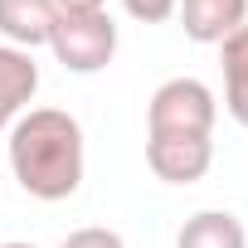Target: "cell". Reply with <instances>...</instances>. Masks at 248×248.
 <instances>
[{"mask_svg": "<svg viewBox=\"0 0 248 248\" xmlns=\"http://www.w3.org/2000/svg\"><path fill=\"white\" fill-rule=\"evenodd\" d=\"M5 156H10L15 185L25 195L44 200V204H59V200L78 195L83 170H88L83 127L63 107H30L25 117H15Z\"/></svg>", "mask_w": 248, "mask_h": 248, "instance_id": "6da1fadb", "label": "cell"}, {"mask_svg": "<svg viewBox=\"0 0 248 248\" xmlns=\"http://www.w3.org/2000/svg\"><path fill=\"white\" fill-rule=\"evenodd\" d=\"M219 97L200 78H166L146 102V137H214Z\"/></svg>", "mask_w": 248, "mask_h": 248, "instance_id": "7a4b0ae2", "label": "cell"}, {"mask_svg": "<svg viewBox=\"0 0 248 248\" xmlns=\"http://www.w3.org/2000/svg\"><path fill=\"white\" fill-rule=\"evenodd\" d=\"M49 49L68 73H102L117 59V25L107 10L97 15H54Z\"/></svg>", "mask_w": 248, "mask_h": 248, "instance_id": "3957f363", "label": "cell"}, {"mask_svg": "<svg viewBox=\"0 0 248 248\" xmlns=\"http://www.w3.org/2000/svg\"><path fill=\"white\" fill-rule=\"evenodd\" d=\"M146 166L166 185H195L214 166V137H146Z\"/></svg>", "mask_w": 248, "mask_h": 248, "instance_id": "277c9868", "label": "cell"}, {"mask_svg": "<svg viewBox=\"0 0 248 248\" xmlns=\"http://www.w3.org/2000/svg\"><path fill=\"white\" fill-rule=\"evenodd\" d=\"M39 93V63L30 49H15V44H0V132L15 127V117L30 112Z\"/></svg>", "mask_w": 248, "mask_h": 248, "instance_id": "5b68a950", "label": "cell"}, {"mask_svg": "<svg viewBox=\"0 0 248 248\" xmlns=\"http://www.w3.org/2000/svg\"><path fill=\"white\" fill-rule=\"evenodd\" d=\"M185 39L195 44H224L238 25H248V0H180L175 10Z\"/></svg>", "mask_w": 248, "mask_h": 248, "instance_id": "8992f818", "label": "cell"}, {"mask_svg": "<svg viewBox=\"0 0 248 248\" xmlns=\"http://www.w3.org/2000/svg\"><path fill=\"white\" fill-rule=\"evenodd\" d=\"M54 15V0H0V39L34 54L39 44H49Z\"/></svg>", "mask_w": 248, "mask_h": 248, "instance_id": "52a82bcc", "label": "cell"}, {"mask_svg": "<svg viewBox=\"0 0 248 248\" xmlns=\"http://www.w3.org/2000/svg\"><path fill=\"white\" fill-rule=\"evenodd\" d=\"M175 248H248V233L238 224V214L229 209H200L180 224Z\"/></svg>", "mask_w": 248, "mask_h": 248, "instance_id": "ba28073f", "label": "cell"}, {"mask_svg": "<svg viewBox=\"0 0 248 248\" xmlns=\"http://www.w3.org/2000/svg\"><path fill=\"white\" fill-rule=\"evenodd\" d=\"M219 68H224V107L238 127H248V25H238L219 44Z\"/></svg>", "mask_w": 248, "mask_h": 248, "instance_id": "9c48e42d", "label": "cell"}, {"mask_svg": "<svg viewBox=\"0 0 248 248\" xmlns=\"http://www.w3.org/2000/svg\"><path fill=\"white\" fill-rule=\"evenodd\" d=\"M122 10H127L137 25H166V20H175L180 0H122Z\"/></svg>", "mask_w": 248, "mask_h": 248, "instance_id": "30bf717a", "label": "cell"}, {"mask_svg": "<svg viewBox=\"0 0 248 248\" xmlns=\"http://www.w3.org/2000/svg\"><path fill=\"white\" fill-rule=\"evenodd\" d=\"M59 248H127V238H122L117 229H102V224H88V229H73Z\"/></svg>", "mask_w": 248, "mask_h": 248, "instance_id": "8fae6325", "label": "cell"}, {"mask_svg": "<svg viewBox=\"0 0 248 248\" xmlns=\"http://www.w3.org/2000/svg\"><path fill=\"white\" fill-rule=\"evenodd\" d=\"M54 10L59 15H97V10H107V0H54Z\"/></svg>", "mask_w": 248, "mask_h": 248, "instance_id": "7c38bea8", "label": "cell"}, {"mask_svg": "<svg viewBox=\"0 0 248 248\" xmlns=\"http://www.w3.org/2000/svg\"><path fill=\"white\" fill-rule=\"evenodd\" d=\"M0 248H39V243H25V238H15V243H0Z\"/></svg>", "mask_w": 248, "mask_h": 248, "instance_id": "4fadbf2b", "label": "cell"}]
</instances>
